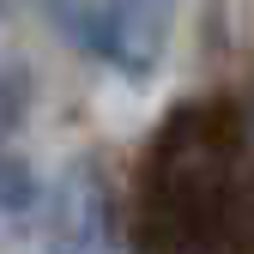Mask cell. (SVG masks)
Segmentation results:
<instances>
[{"label": "cell", "instance_id": "obj_2", "mask_svg": "<svg viewBox=\"0 0 254 254\" xmlns=\"http://www.w3.org/2000/svg\"><path fill=\"white\" fill-rule=\"evenodd\" d=\"M61 18H67L79 49L115 61L121 73H151L164 55V12L139 6V0H91V6L61 0Z\"/></svg>", "mask_w": 254, "mask_h": 254}, {"label": "cell", "instance_id": "obj_1", "mask_svg": "<svg viewBox=\"0 0 254 254\" xmlns=\"http://www.w3.org/2000/svg\"><path fill=\"white\" fill-rule=\"evenodd\" d=\"M43 248L49 254H115V206L97 164H67L49 188L43 212Z\"/></svg>", "mask_w": 254, "mask_h": 254}, {"label": "cell", "instance_id": "obj_3", "mask_svg": "<svg viewBox=\"0 0 254 254\" xmlns=\"http://www.w3.org/2000/svg\"><path fill=\"white\" fill-rule=\"evenodd\" d=\"M37 206V182L18 157H0V212H30Z\"/></svg>", "mask_w": 254, "mask_h": 254}]
</instances>
